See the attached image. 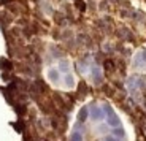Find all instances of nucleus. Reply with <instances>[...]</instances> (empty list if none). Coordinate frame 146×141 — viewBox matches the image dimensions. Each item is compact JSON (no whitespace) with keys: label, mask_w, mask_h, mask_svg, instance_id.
Instances as JSON below:
<instances>
[{"label":"nucleus","mask_w":146,"mask_h":141,"mask_svg":"<svg viewBox=\"0 0 146 141\" xmlns=\"http://www.w3.org/2000/svg\"><path fill=\"white\" fill-rule=\"evenodd\" d=\"M92 116H94V117H99V119H102V117H103L102 109H100V108H94V109H92Z\"/></svg>","instance_id":"f257e3e1"}]
</instances>
